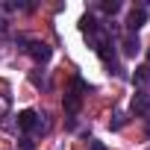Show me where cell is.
<instances>
[{"mask_svg": "<svg viewBox=\"0 0 150 150\" xmlns=\"http://www.w3.org/2000/svg\"><path fill=\"white\" fill-rule=\"evenodd\" d=\"M83 91H88V86L77 77V80H74V88L65 94V112H80V106H83Z\"/></svg>", "mask_w": 150, "mask_h": 150, "instance_id": "cell-1", "label": "cell"}, {"mask_svg": "<svg viewBox=\"0 0 150 150\" xmlns=\"http://www.w3.org/2000/svg\"><path fill=\"white\" fill-rule=\"evenodd\" d=\"M144 24H147V9H144V6H132L129 15H127V30H129V33H138Z\"/></svg>", "mask_w": 150, "mask_h": 150, "instance_id": "cell-2", "label": "cell"}, {"mask_svg": "<svg viewBox=\"0 0 150 150\" xmlns=\"http://www.w3.org/2000/svg\"><path fill=\"white\" fill-rule=\"evenodd\" d=\"M27 53L35 59V62H47L50 56H53V50L44 44V41H30V47H27Z\"/></svg>", "mask_w": 150, "mask_h": 150, "instance_id": "cell-3", "label": "cell"}, {"mask_svg": "<svg viewBox=\"0 0 150 150\" xmlns=\"http://www.w3.org/2000/svg\"><path fill=\"white\" fill-rule=\"evenodd\" d=\"M18 127H21L24 132L35 129V127H38V112H35V109H24V112L18 115Z\"/></svg>", "mask_w": 150, "mask_h": 150, "instance_id": "cell-4", "label": "cell"}, {"mask_svg": "<svg viewBox=\"0 0 150 150\" xmlns=\"http://www.w3.org/2000/svg\"><path fill=\"white\" fill-rule=\"evenodd\" d=\"M132 112H135V115H147V112H150V94H147V91H138V94L132 97Z\"/></svg>", "mask_w": 150, "mask_h": 150, "instance_id": "cell-5", "label": "cell"}, {"mask_svg": "<svg viewBox=\"0 0 150 150\" xmlns=\"http://www.w3.org/2000/svg\"><path fill=\"white\" fill-rule=\"evenodd\" d=\"M132 83H135V86H150V65H141V68H135V74H132Z\"/></svg>", "mask_w": 150, "mask_h": 150, "instance_id": "cell-6", "label": "cell"}, {"mask_svg": "<svg viewBox=\"0 0 150 150\" xmlns=\"http://www.w3.org/2000/svg\"><path fill=\"white\" fill-rule=\"evenodd\" d=\"M138 50H141V44H138V38H135V35L129 33V35L124 38V53H127V56H135Z\"/></svg>", "mask_w": 150, "mask_h": 150, "instance_id": "cell-7", "label": "cell"}, {"mask_svg": "<svg viewBox=\"0 0 150 150\" xmlns=\"http://www.w3.org/2000/svg\"><path fill=\"white\" fill-rule=\"evenodd\" d=\"M121 9V3H118V0H103V12H109V15H115Z\"/></svg>", "mask_w": 150, "mask_h": 150, "instance_id": "cell-8", "label": "cell"}, {"mask_svg": "<svg viewBox=\"0 0 150 150\" xmlns=\"http://www.w3.org/2000/svg\"><path fill=\"white\" fill-rule=\"evenodd\" d=\"M124 124H127V118H124V115L118 112V115H115V121H112V129H121Z\"/></svg>", "mask_w": 150, "mask_h": 150, "instance_id": "cell-9", "label": "cell"}, {"mask_svg": "<svg viewBox=\"0 0 150 150\" xmlns=\"http://www.w3.org/2000/svg\"><path fill=\"white\" fill-rule=\"evenodd\" d=\"M88 150H106L103 141H88Z\"/></svg>", "mask_w": 150, "mask_h": 150, "instance_id": "cell-10", "label": "cell"}, {"mask_svg": "<svg viewBox=\"0 0 150 150\" xmlns=\"http://www.w3.org/2000/svg\"><path fill=\"white\" fill-rule=\"evenodd\" d=\"M147 62H150V50H147Z\"/></svg>", "mask_w": 150, "mask_h": 150, "instance_id": "cell-11", "label": "cell"}]
</instances>
